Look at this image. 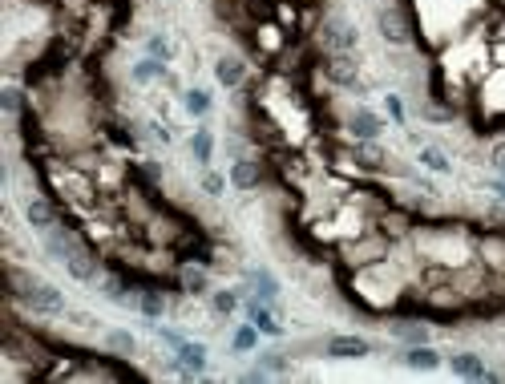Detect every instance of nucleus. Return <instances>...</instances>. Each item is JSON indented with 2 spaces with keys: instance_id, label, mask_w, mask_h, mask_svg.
Segmentation results:
<instances>
[{
  "instance_id": "f257e3e1",
  "label": "nucleus",
  "mask_w": 505,
  "mask_h": 384,
  "mask_svg": "<svg viewBox=\"0 0 505 384\" xmlns=\"http://www.w3.org/2000/svg\"><path fill=\"white\" fill-rule=\"evenodd\" d=\"M8 288H12V295H21L33 312H49V315H53V312H61V308H65L61 291L49 288V283H37V279H24L17 267H8Z\"/></svg>"
},
{
  "instance_id": "f03ea898",
  "label": "nucleus",
  "mask_w": 505,
  "mask_h": 384,
  "mask_svg": "<svg viewBox=\"0 0 505 384\" xmlns=\"http://www.w3.org/2000/svg\"><path fill=\"white\" fill-rule=\"evenodd\" d=\"M323 45L332 49V53H348V49L356 45V28H352L344 17H332V21H323Z\"/></svg>"
},
{
  "instance_id": "7ed1b4c3",
  "label": "nucleus",
  "mask_w": 505,
  "mask_h": 384,
  "mask_svg": "<svg viewBox=\"0 0 505 384\" xmlns=\"http://www.w3.org/2000/svg\"><path fill=\"white\" fill-rule=\"evenodd\" d=\"M372 352V344L360 336H332L327 340V356H336V360H360Z\"/></svg>"
},
{
  "instance_id": "20e7f679",
  "label": "nucleus",
  "mask_w": 505,
  "mask_h": 384,
  "mask_svg": "<svg viewBox=\"0 0 505 384\" xmlns=\"http://www.w3.org/2000/svg\"><path fill=\"white\" fill-rule=\"evenodd\" d=\"M380 33H384V41H392V45H409V37H413L404 12H396V8H384L380 12Z\"/></svg>"
},
{
  "instance_id": "39448f33",
  "label": "nucleus",
  "mask_w": 505,
  "mask_h": 384,
  "mask_svg": "<svg viewBox=\"0 0 505 384\" xmlns=\"http://www.w3.org/2000/svg\"><path fill=\"white\" fill-rule=\"evenodd\" d=\"M65 267H69L73 279H93V275H97V259H93L89 247H81V243H77L69 255H65Z\"/></svg>"
},
{
  "instance_id": "423d86ee",
  "label": "nucleus",
  "mask_w": 505,
  "mask_h": 384,
  "mask_svg": "<svg viewBox=\"0 0 505 384\" xmlns=\"http://www.w3.org/2000/svg\"><path fill=\"white\" fill-rule=\"evenodd\" d=\"M323 73H327V81H332V85H356V61H352L348 53H336V57H327Z\"/></svg>"
},
{
  "instance_id": "0eeeda50",
  "label": "nucleus",
  "mask_w": 505,
  "mask_h": 384,
  "mask_svg": "<svg viewBox=\"0 0 505 384\" xmlns=\"http://www.w3.org/2000/svg\"><path fill=\"white\" fill-rule=\"evenodd\" d=\"M24 215H28V222H33L37 231H53V227H57V211H53L49 198H33V202L24 207Z\"/></svg>"
},
{
  "instance_id": "6e6552de",
  "label": "nucleus",
  "mask_w": 505,
  "mask_h": 384,
  "mask_svg": "<svg viewBox=\"0 0 505 384\" xmlns=\"http://www.w3.org/2000/svg\"><path fill=\"white\" fill-rule=\"evenodd\" d=\"M453 372L457 376H469V381H485V364L473 356V352H457L453 356Z\"/></svg>"
},
{
  "instance_id": "1a4fd4ad",
  "label": "nucleus",
  "mask_w": 505,
  "mask_h": 384,
  "mask_svg": "<svg viewBox=\"0 0 505 384\" xmlns=\"http://www.w3.org/2000/svg\"><path fill=\"white\" fill-rule=\"evenodd\" d=\"M230 182H234L239 191L259 186V162H234V166H230Z\"/></svg>"
},
{
  "instance_id": "9d476101",
  "label": "nucleus",
  "mask_w": 505,
  "mask_h": 384,
  "mask_svg": "<svg viewBox=\"0 0 505 384\" xmlns=\"http://www.w3.org/2000/svg\"><path fill=\"white\" fill-rule=\"evenodd\" d=\"M214 73H219V81L227 85V89H234V85H243V61H234V57H223L219 65H214Z\"/></svg>"
},
{
  "instance_id": "9b49d317",
  "label": "nucleus",
  "mask_w": 505,
  "mask_h": 384,
  "mask_svg": "<svg viewBox=\"0 0 505 384\" xmlns=\"http://www.w3.org/2000/svg\"><path fill=\"white\" fill-rule=\"evenodd\" d=\"M178 356H182V368L190 372V376L207 368V348H203V344H182V352H178Z\"/></svg>"
},
{
  "instance_id": "f8f14e48",
  "label": "nucleus",
  "mask_w": 505,
  "mask_h": 384,
  "mask_svg": "<svg viewBox=\"0 0 505 384\" xmlns=\"http://www.w3.org/2000/svg\"><path fill=\"white\" fill-rule=\"evenodd\" d=\"M352 134H356V138H364V142H372V138L380 134V118H376V114H364V110H360V114L352 118Z\"/></svg>"
},
{
  "instance_id": "ddd939ff",
  "label": "nucleus",
  "mask_w": 505,
  "mask_h": 384,
  "mask_svg": "<svg viewBox=\"0 0 505 384\" xmlns=\"http://www.w3.org/2000/svg\"><path fill=\"white\" fill-rule=\"evenodd\" d=\"M251 320H255V328H259V332H267V336H279V332H283V328L275 324V315L263 312L259 304H251Z\"/></svg>"
},
{
  "instance_id": "4468645a",
  "label": "nucleus",
  "mask_w": 505,
  "mask_h": 384,
  "mask_svg": "<svg viewBox=\"0 0 505 384\" xmlns=\"http://www.w3.org/2000/svg\"><path fill=\"white\" fill-rule=\"evenodd\" d=\"M356 162L368 166V170H376V166H384V154H380L372 142H364V146H356Z\"/></svg>"
},
{
  "instance_id": "2eb2a0df",
  "label": "nucleus",
  "mask_w": 505,
  "mask_h": 384,
  "mask_svg": "<svg viewBox=\"0 0 505 384\" xmlns=\"http://www.w3.org/2000/svg\"><path fill=\"white\" fill-rule=\"evenodd\" d=\"M420 162H425L429 170H436V174H445V170H449L445 150H436V146H425V150H420Z\"/></svg>"
},
{
  "instance_id": "dca6fc26",
  "label": "nucleus",
  "mask_w": 505,
  "mask_h": 384,
  "mask_svg": "<svg viewBox=\"0 0 505 384\" xmlns=\"http://www.w3.org/2000/svg\"><path fill=\"white\" fill-rule=\"evenodd\" d=\"M190 150H194V158H198V162H210V150H214L210 130H198V134H194V142H190Z\"/></svg>"
},
{
  "instance_id": "f3484780",
  "label": "nucleus",
  "mask_w": 505,
  "mask_h": 384,
  "mask_svg": "<svg viewBox=\"0 0 505 384\" xmlns=\"http://www.w3.org/2000/svg\"><path fill=\"white\" fill-rule=\"evenodd\" d=\"M404 360L413 364V368H436V364H440V356H436L433 348H413Z\"/></svg>"
},
{
  "instance_id": "a211bd4d",
  "label": "nucleus",
  "mask_w": 505,
  "mask_h": 384,
  "mask_svg": "<svg viewBox=\"0 0 505 384\" xmlns=\"http://www.w3.org/2000/svg\"><path fill=\"white\" fill-rule=\"evenodd\" d=\"M142 312H146V315H162V312H166V295L154 291V288L142 291Z\"/></svg>"
},
{
  "instance_id": "6ab92c4d",
  "label": "nucleus",
  "mask_w": 505,
  "mask_h": 384,
  "mask_svg": "<svg viewBox=\"0 0 505 384\" xmlns=\"http://www.w3.org/2000/svg\"><path fill=\"white\" fill-rule=\"evenodd\" d=\"M186 110H190V114H207V110H210V94H207V89H190V94H186Z\"/></svg>"
},
{
  "instance_id": "aec40b11",
  "label": "nucleus",
  "mask_w": 505,
  "mask_h": 384,
  "mask_svg": "<svg viewBox=\"0 0 505 384\" xmlns=\"http://www.w3.org/2000/svg\"><path fill=\"white\" fill-rule=\"evenodd\" d=\"M182 288L190 291V295L207 291V275H203V271H186V275H182Z\"/></svg>"
},
{
  "instance_id": "412c9836",
  "label": "nucleus",
  "mask_w": 505,
  "mask_h": 384,
  "mask_svg": "<svg viewBox=\"0 0 505 384\" xmlns=\"http://www.w3.org/2000/svg\"><path fill=\"white\" fill-rule=\"evenodd\" d=\"M234 304H239V299H234V291H214V312H219V315H230V312H234Z\"/></svg>"
},
{
  "instance_id": "4be33fe9",
  "label": "nucleus",
  "mask_w": 505,
  "mask_h": 384,
  "mask_svg": "<svg viewBox=\"0 0 505 384\" xmlns=\"http://www.w3.org/2000/svg\"><path fill=\"white\" fill-rule=\"evenodd\" d=\"M255 283H259V295H263V299H275L279 283L271 279V275H267V271H259V275H255Z\"/></svg>"
},
{
  "instance_id": "5701e85b",
  "label": "nucleus",
  "mask_w": 505,
  "mask_h": 384,
  "mask_svg": "<svg viewBox=\"0 0 505 384\" xmlns=\"http://www.w3.org/2000/svg\"><path fill=\"white\" fill-rule=\"evenodd\" d=\"M158 73H162L158 61H142V65H134V77H138V81H150V77H158Z\"/></svg>"
},
{
  "instance_id": "b1692460",
  "label": "nucleus",
  "mask_w": 505,
  "mask_h": 384,
  "mask_svg": "<svg viewBox=\"0 0 505 384\" xmlns=\"http://www.w3.org/2000/svg\"><path fill=\"white\" fill-rule=\"evenodd\" d=\"M234 348H243V352L255 348V328H239V332H234Z\"/></svg>"
},
{
  "instance_id": "393cba45",
  "label": "nucleus",
  "mask_w": 505,
  "mask_h": 384,
  "mask_svg": "<svg viewBox=\"0 0 505 384\" xmlns=\"http://www.w3.org/2000/svg\"><path fill=\"white\" fill-rule=\"evenodd\" d=\"M110 348H114V352H134V340L126 336V332H114V336H110Z\"/></svg>"
},
{
  "instance_id": "a878e982",
  "label": "nucleus",
  "mask_w": 505,
  "mask_h": 384,
  "mask_svg": "<svg viewBox=\"0 0 505 384\" xmlns=\"http://www.w3.org/2000/svg\"><path fill=\"white\" fill-rule=\"evenodd\" d=\"M392 332H396V336H404V340H420V336H425V328H413V324H392Z\"/></svg>"
},
{
  "instance_id": "bb28decb",
  "label": "nucleus",
  "mask_w": 505,
  "mask_h": 384,
  "mask_svg": "<svg viewBox=\"0 0 505 384\" xmlns=\"http://www.w3.org/2000/svg\"><path fill=\"white\" fill-rule=\"evenodd\" d=\"M0 105H4L8 114H12V110H21V94H17V89H4V94H0Z\"/></svg>"
},
{
  "instance_id": "cd10ccee",
  "label": "nucleus",
  "mask_w": 505,
  "mask_h": 384,
  "mask_svg": "<svg viewBox=\"0 0 505 384\" xmlns=\"http://www.w3.org/2000/svg\"><path fill=\"white\" fill-rule=\"evenodd\" d=\"M388 114H392L396 121L404 118V105H400V97H388Z\"/></svg>"
},
{
  "instance_id": "c85d7f7f",
  "label": "nucleus",
  "mask_w": 505,
  "mask_h": 384,
  "mask_svg": "<svg viewBox=\"0 0 505 384\" xmlns=\"http://www.w3.org/2000/svg\"><path fill=\"white\" fill-rule=\"evenodd\" d=\"M219 191H223V178H214V174H210V178H207V194H219Z\"/></svg>"
},
{
  "instance_id": "c756f323",
  "label": "nucleus",
  "mask_w": 505,
  "mask_h": 384,
  "mask_svg": "<svg viewBox=\"0 0 505 384\" xmlns=\"http://www.w3.org/2000/svg\"><path fill=\"white\" fill-rule=\"evenodd\" d=\"M493 166L505 170V146H497V150H493Z\"/></svg>"
},
{
  "instance_id": "7c9ffc66",
  "label": "nucleus",
  "mask_w": 505,
  "mask_h": 384,
  "mask_svg": "<svg viewBox=\"0 0 505 384\" xmlns=\"http://www.w3.org/2000/svg\"><path fill=\"white\" fill-rule=\"evenodd\" d=\"M150 49H154L158 57H170V45H166V41H150Z\"/></svg>"
}]
</instances>
